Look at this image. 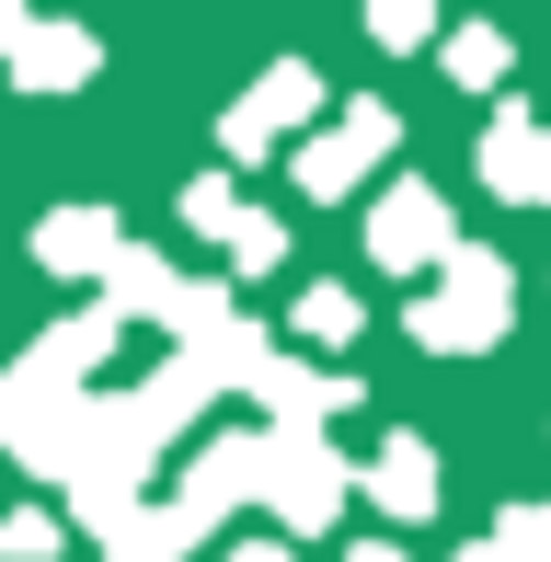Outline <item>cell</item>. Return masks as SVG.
I'll return each instance as SVG.
<instances>
[{
    "mask_svg": "<svg viewBox=\"0 0 551 562\" xmlns=\"http://www.w3.org/2000/svg\"><path fill=\"white\" fill-rule=\"evenodd\" d=\"M115 334H127L115 311H81V322L35 334V345L12 356V368H0V448H12L23 471H58V482H69V437H81L92 368L115 356Z\"/></svg>",
    "mask_w": 551,
    "mask_h": 562,
    "instance_id": "1",
    "label": "cell"
},
{
    "mask_svg": "<svg viewBox=\"0 0 551 562\" xmlns=\"http://www.w3.org/2000/svg\"><path fill=\"white\" fill-rule=\"evenodd\" d=\"M506 322H517V265L483 252V241H460L437 265V288L414 299V345L425 356H483V345H506Z\"/></svg>",
    "mask_w": 551,
    "mask_h": 562,
    "instance_id": "2",
    "label": "cell"
},
{
    "mask_svg": "<svg viewBox=\"0 0 551 562\" xmlns=\"http://www.w3.org/2000/svg\"><path fill=\"white\" fill-rule=\"evenodd\" d=\"M104 311H115V322H161L172 345H195V334H218L241 299H230V276H184V265H161V252L115 241V265H104Z\"/></svg>",
    "mask_w": 551,
    "mask_h": 562,
    "instance_id": "3",
    "label": "cell"
},
{
    "mask_svg": "<svg viewBox=\"0 0 551 562\" xmlns=\"http://www.w3.org/2000/svg\"><path fill=\"white\" fill-rule=\"evenodd\" d=\"M345 494H357V459H345L334 437H276V425H265V482H254V505H276L288 540H322V528L345 517Z\"/></svg>",
    "mask_w": 551,
    "mask_h": 562,
    "instance_id": "4",
    "label": "cell"
},
{
    "mask_svg": "<svg viewBox=\"0 0 551 562\" xmlns=\"http://www.w3.org/2000/svg\"><path fill=\"white\" fill-rule=\"evenodd\" d=\"M254 482H265V437H207V448L184 459V482H172L149 517H161L172 551H195L218 517H230V505H254Z\"/></svg>",
    "mask_w": 551,
    "mask_h": 562,
    "instance_id": "5",
    "label": "cell"
},
{
    "mask_svg": "<svg viewBox=\"0 0 551 562\" xmlns=\"http://www.w3.org/2000/svg\"><path fill=\"white\" fill-rule=\"evenodd\" d=\"M448 252H460V229H448L437 184H391L380 207H368V265H380V276H437Z\"/></svg>",
    "mask_w": 551,
    "mask_h": 562,
    "instance_id": "6",
    "label": "cell"
},
{
    "mask_svg": "<svg viewBox=\"0 0 551 562\" xmlns=\"http://www.w3.org/2000/svg\"><path fill=\"white\" fill-rule=\"evenodd\" d=\"M311 115H322V69H311V58H276L265 81L218 115V138H230V161H265L276 126H311Z\"/></svg>",
    "mask_w": 551,
    "mask_h": 562,
    "instance_id": "7",
    "label": "cell"
},
{
    "mask_svg": "<svg viewBox=\"0 0 551 562\" xmlns=\"http://www.w3.org/2000/svg\"><path fill=\"white\" fill-rule=\"evenodd\" d=\"M483 184L506 195V207H551V115L540 104H494V126H483Z\"/></svg>",
    "mask_w": 551,
    "mask_h": 562,
    "instance_id": "8",
    "label": "cell"
},
{
    "mask_svg": "<svg viewBox=\"0 0 551 562\" xmlns=\"http://www.w3.org/2000/svg\"><path fill=\"white\" fill-rule=\"evenodd\" d=\"M357 482H368V505L380 517H437V448L425 437H380V459H357Z\"/></svg>",
    "mask_w": 551,
    "mask_h": 562,
    "instance_id": "9",
    "label": "cell"
},
{
    "mask_svg": "<svg viewBox=\"0 0 551 562\" xmlns=\"http://www.w3.org/2000/svg\"><path fill=\"white\" fill-rule=\"evenodd\" d=\"M115 241H127L115 207H46V218H35V265H46V276H104Z\"/></svg>",
    "mask_w": 551,
    "mask_h": 562,
    "instance_id": "10",
    "label": "cell"
},
{
    "mask_svg": "<svg viewBox=\"0 0 551 562\" xmlns=\"http://www.w3.org/2000/svg\"><path fill=\"white\" fill-rule=\"evenodd\" d=\"M92 58H104V46H92L81 23H23V46H12V92H81Z\"/></svg>",
    "mask_w": 551,
    "mask_h": 562,
    "instance_id": "11",
    "label": "cell"
},
{
    "mask_svg": "<svg viewBox=\"0 0 551 562\" xmlns=\"http://www.w3.org/2000/svg\"><path fill=\"white\" fill-rule=\"evenodd\" d=\"M299 195H322V207H345V195H357V172H368V149L357 138H345V126H334V138H311V149H299Z\"/></svg>",
    "mask_w": 551,
    "mask_h": 562,
    "instance_id": "12",
    "label": "cell"
},
{
    "mask_svg": "<svg viewBox=\"0 0 551 562\" xmlns=\"http://www.w3.org/2000/svg\"><path fill=\"white\" fill-rule=\"evenodd\" d=\"M437 58H448V81H471V92L506 81V35H494V23H460V35H437Z\"/></svg>",
    "mask_w": 551,
    "mask_h": 562,
    "instance_id": "13",
    "label": "cell"
},
{
    "mask_svg": "<svg viewBox=\"0 0 551 562\" xmlns=\"http://www.w3.org/2000/svg\"><path fill=\"white\" fill-rule=\"evenodd\" d=\"M483 562H551V505H506L494 540H483Z\"/></svg>",
    "mask_w": 551,
    "mask_h": 562,
    "instance_id": "14",
    "label": "cell"
},
{
    "mask_svg": "<svg viewBox=\"0 0 551 562\" xmlns=\"http://www.w3.org/2000/svg\"><path fill=\"white\" fill-rule=\"evenodd\" d=\"M230 265H241V276H276V265H288V229H276L265 207H241V218H230Z\"/></svg>",
    "mask_w": 551,
    "mask_h": 562,
    "instance_id": "15",
    "label": "cell"
},
{
    "mask_svg": "<svg viewBox=\"0 0 551 562\" xmlns=\"http://www.w3.org/2000/svg\"><path fill=\"white\" fill-rule=\"evenodd\" d=\"M58 540H69V528L46 517V505H23V517H0V562H58Z\"/></svg>",
    "mask_w": 551,
    "mask_h": 562,
    "instance_id": "16",
    "label": "cell"
},
{
    "mask_svg": "<svg viewBox=\"0 0 551 562\" xmlns=\"http://www.w3.org/2000/svg\"><path fill=\"white\" fill-rule=\"evenodd\" d=\"M299 334H311V345H345V334H357V288H311V299H299Z\"/></svg>",
    "mask_w": 551,
    "mask_h": 562,
    "instance_id": "17",
    "label": "cell"
},
{
    "mask_svg": "<svg viewBox=\"0 0 551 562\" xmlns=\"http://www.w3.org/2000/svg\"><path fill=\"white\" fill-rule=\"evenodd\" d=\"M230 218H241L230 172H207V184H184V229H207V241H230Z\"/></svg>",
    "mask_w": 551,
    "mask_h": 562,
    "instance_id": "18",
    "label": "cell"
},
{
    "mask_svg": "<svg viewBox=\"0 0 551 562\" xmlns=\"http://www.w3.org/2000/svg\"><path fill=\"white\" fill-rule=\"evenodd\" d=\"M104 562H172L161 517H149V505H138V517H115V528H104Z\"/></svg>",
    "mask_w": 551,
    "mask_h": 562,
    "instance_id": "19",
    "label": "cell"
},
{
    "mask_svg": "<svg viewBox=\"0 0 551 562\" xmlns=\"http://www.w3.org/2000/svg\"><path fill=\"white\" fill-rule=\"evenodd\" d=\"M368 35H380V46H437V23H425V0H380Z\"/></svg>",
    "mask_w": 551,
    "mask_h": 562,
    "instance_id": "20",
    "label": "cell"
},
{
    "mask_svg": "<svg viewBox=\"0 0 551 562\" xmlns=\"http://www.w3.org/2000/svg\"><path fill=\"white\" fill-rule=\"evenodd\" d=\"M345 138H357V149H368V161H380V149H391V138H403V115H391V104H345Z\"/></svg>",
    "mask_w": 551,
    "mask_h": 562,
    "instance_id": "21",
    "label": "cell"
},
{
    "mask_svg": "<svg viewBox=\"0 0 551 562\" xmlns=\"http://www.w3.org/2000/svg\"><path fill=\"white\" fill-rule=\"evenodd\" d=\"M23 23H35V12H23V0H0V58L23 46Z\"/></svg>",
    "mask_w": 551,
    "mask_h": 562,
    "instance_id": "22",
    "label": "cell"
},
{
    "mask_svg": "<svg viewBox=\"0 0 551 562\" xmlns=\"http://www.w3.org/2000/svg\"><path fill=\"white\" fill-rule=\"evenodd\" d=\"M345 562H414V551H391V540H368V551H345Z\"/></svg>",
    "mask_w": 551,
    "mask_h": 562,
    "instance_id": "23",
    "label": "cell"
},
{
    "mask_svg": "<svg viewBox=\"0 0 551 562\" xmlns=\"http://www.w3.org/2000/svg\"><path fill=\"white\" fill-rule=\"evenodd\" d=\"M230 562H299V551H276V540H254V551H230Z\"/></svg>",
    "mask_w": 551,
    "mask_h": 562,
    "instance_id": "24",
    "label": "cell"
},
{
    "mask_svg": "<svg viewBox=\"0 0 551 562\" xmlns=\"http://www.w3.org/2000/svg\"><path fill=\"white\" fill-rule=\"evenodd\" d=\"M460 562H483V551H460Z\"/></svg>",
    "mask_w": 551,
    "mask_h": 562,
    "instance_id": "25",
    "label": "cell"
}]
</instances>
